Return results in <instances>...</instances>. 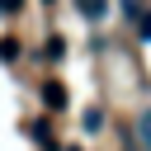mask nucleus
I'll use <instances>...</instances> for the list:
<instances>
[{"instance_id": "3", "label": "nucleus", "mask_w": 151, "mask_h": 151, "mask_svg": "<svg viewBox=\"0 0 151 151\" xmlns=\"http://www.w3.org/2000/svg\"><path fill=\"white\" fill-rule=\"evenodd\" d=\"M146 142H151V118H146Z\"/></svg>"}, {"instance_id": "1", "label": "nucleus", "mask_w": 151, "mask_h": 151, "mask_svg": "<svg viewBox=\"0 0 151 151\" xmlns=\"http://www.w3.org/2000/svg\"><path fill=\"white\" fill-rule=\"evenodd\" d=\"M47 104H52V109H61V104H66V90H61L57 80H47Z\"/></svg>"}, {"instance_id": "2", "label": "nucleus", "mask_w": 151, "mask_h": 151, "mask_svg": "<svg viewBox=\"0 0 151 151\" xmlns=\"http://www.w3.org/2000/svg\"><path fill=\"white\" fill-rule=\"evenodd\" d=\"M142 33H146V38H151V14H146V19H142Z\"/></svg>"}]
</instances>
